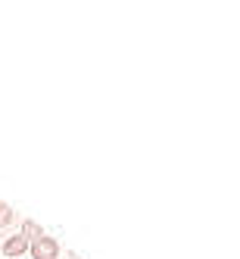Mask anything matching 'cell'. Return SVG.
Returning a JSON list of instances; mask_svg holds the SVG:
<instances>
[{
  "instance_id": "1",
  "label": "cell",
  "mask_w": 240,
  "mask_h": 259,
  "mask_svg": "<svg viewBox=\"0 0 240 259\" xmlns=\"http://www.w3.org/2000/svg\"><path fill=\"white\" fill-rule=\"evenodd\" d=\"M28 250H31V256H34V259H57V253H60V244H57L53 237L41 234L38 240H31V244H28Z\"/></svg>"
},
{
  "instance_id": "4",
  "label": "cell",
  "mask_w": 240,
  "mask_h": 259,
  "mask_svg": "<svg viewBox=\"0 0 240 259\" xmlns=\"http://www.w3.org/2000/svg\"><path fill=\"white\" fill-rule=\"evenodd\" d=\"M10 222H13V209L7 206L4 200H0V228H4V225H10Z\"/></svg>"
},
{
  "instance_id": "3",
  "label": "cell",
  "mask_w": 240,
  "mask_h": 259,
  "mask_svg": "<svg viewBox=\"0 0 240 259\" xmlns=\"http://www.w3.org/2000/svg\"><path fill=\"white\" fill-rule=\"evenodd\" d=\"M22 234H25L28 240H38V237H41L44 231L38 228V222H31V219H28V222H25V225H22Z\"/></svg>"
},
{
  "instance_id": "2",
  "label": "cell",
  "mask_w": 240,
  "mask_h": 259,
  "mask_svg": "<svg viewBox=\"0 0 240 259\" xmlns=\"http://www.w3.org/2000/svg\"><path fill=\"white\" fill-rule=\"evenodd\" d=\"M25 250H28V237H25V234H13V237H7L4 256H22Z\"/></svg>"
}]
</instances>
